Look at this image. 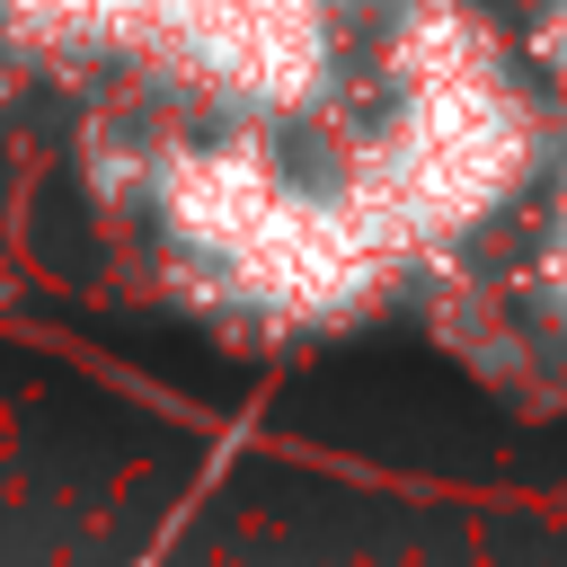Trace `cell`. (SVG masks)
Listing matches in <instances>:
<instances>
[{"label":"cell","instance_id":"obj_5","mask_svg":"<svg viewBox=\"0 0 567 567\" xmlns=\"http://www.w3.org/2000/svg\"><path fill=\"white\" fill-rule=\"evenodd\" d=\"M523 284H532V301L567 328V186H558V195H549V213H540V239H532Z\"/></svg>","mask_w":567,"mask_h":567},{"label":"cell","instance_id":"obj_2","mask_svg":"<svg viewBox=\"0 0 567 567\" xmlns=\"http://www.w3.org/2000/svg\"><path fill=\"white\" fill-rule=\"evenodd\" d=\"M151 230L186 292L257 328H346L399 292V248L337 168H301L275 133L195 124L142 159Z\"/></svg>","mask_w":567,"mask_h":567},{"label":"cell","instance_id":"obj_3","mask_svg":"<svg viewBox=\"0 0 567 567\" xmlns=\"http://www.w3.org/2000/svg\"><path fill=\"white\" fill-rule=\"evenodd\" d=\"M186 0H0V27L53 62H124L151 71Z\"/></svg>","mask_w":567,"mask_h":567},{"label":"cell","instance_id":"obj_1","mask_svg":"<svg viewBox=\"0 0 567 567\" xmlns=\"http://www.w3.org/2000/svg\"><path fill=\"white\" fill-rule=\"evenodd\" d=\"M363 89L372 115L337 151V177L399 266L452 257L532 195L549 159V106L523 35H505L487 0H381Z\"/></svg>","mask_w":567,"mask_h":567},{"label":"cell","instance_id":"obj_4","mask_svg":"<svg viewBox=\"0 0 567 567\" xmlns=\"http://www.w3.org/2000/svg\"><path fill=\"white\" fill-rule=\"evenodd\" d=\"M523 62H532V89H540L549 124H567V0H532V18H523Z\"/></svg>","mask_w":567,"mask_h":567}]
</instances>
